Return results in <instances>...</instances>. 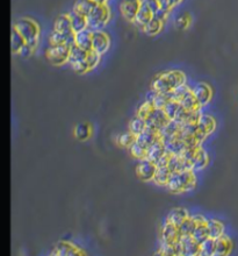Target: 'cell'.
I'll list each match as a JSON object with an SVG mask.
<instances>
[{"instance_id":"6","label":"cell","mask_w":238,"mask_h":256,"mask_svg":"<svg viewBox=\"0 0 238 256\" xmlns=\"http://www.w3.org/2000/svg\"><path fill=\"white\" fill-rule=\"evenodd\" d=\"M170 121L171 120H170V118L166 115L164 110H161V108H156V107L150 112V114L148 115V118L145 119L147 127L150 129H154V131L158 133H161L163 129L169 125Z\"/></svg>"},{"instance_id":"25","label":"cell","mask_w":238,"mask_h":256,"mask_svg":"<svg viewBox=\"0 0 238 256\" xmlns=\"http://www.w3.org/2000/svg\"><path fill=\"white\" fill-rule=\"evenodd\" d=\"M70 16L71 20V26H72V29L74 33H79L83 32V30L88 28V23H87V18L86 16L79 14L77 12H72Z\"/></svg>"},{"instance_id":"12","label":"cell","mask_w":238,"mask_h":256,"mask_svg":"<svg viewBox=\"0 0 238 256\" xmlns=\"http://www.w3.org/2000/svg\"><path fill=\"white\" fill-rule=\"evenodd\" d=\"M192 92H193V94L195 95L196 100L199 101L200 106L201 107L208 104V102L210 101V99H212V95H213L212 87H210L209 85L206 83L196 84L195 86L192 88Z\"/></svg>"},{"instance_id":"27","label":"cell","mask_w":238,"mask_h":256,"mask_svg":"<svg viewBox=\"0 0 238 256\" xmlns=\"http://www.w3.org/2000/svg\"><path fill=\"white\" fill-rule=\"evenodd\" d=\"M187 218H188V213H187L185 209H175L170 212L168 217V223L179 227Z\"/></svg>"},{"instance_id":"21","label":"cell","mask_w":238,"mask_h":256,"mask_svg":"<svg viewBox=\"0 0 238 256\" xmlns=\"http://www.w3.org/2000/svg\"><path fill=\"white\" fill-rule=\"evenodd\" d=\"M152 18H154V13L150 11V8H149L147 5L143 4L142 2L141 8H139L137 15H136L134 22L137 27L144 28V27L148 25L149 21H150Z\"/></svg>"},{"instance_id":"50","label":"cell","mask_w":238,"mask_h":256,"mask_svg":"<svg viewBox=\"0 0 238 256\" xmlns=\"http://www.w3.org/2000/svg\"><path fill=\"white\" fill-rule=\"evenodd\" d=\"M155 256H166V255H165V254H163L162 252H159V253H157V254H156Z\"/></svg>"},{"instance_id":"38","label":"cell","mask_w":238,"mask_h":256,"mask_svg":"<svg viewBox=\"0 0 238 256\" xmlns=\"http://www.w3.org/2000/svg\"><path fill=\"white\" fill-rule=\"evenodd\" d=\"M130 154L132 156H134L135 159H138L139 161H142V160H145L147 159V154H148V149H145L144 147H142L139 143L137 142H134L131 145L130 148Z\"/></svg>"},{"instance_id":"16","label":"cell","mask_w":238,"mask_h":256,"mask_svg":"<svg viewBox=\"0 0 238 256\" xmlns=\"http://www.w3.org/2000/svg\"><path fill=\"white\" fill-rule=\"evenodd\" d=\"M169 152H168V149H166L165 145L163 143L162 140H159V141L156 142L154 146H151L150 148L148 149L147 160L151 161L152 163H155V165H157L159 160H161L164 155H166Z\"/></svg>"},{"instance_id":"33","label":"cell","mask_w":238,"mask_h":256,"mask_svg":"<svg viewBox=\"0 0 238 256\" xmlns=\"http://www.w3.org/2000/svg\"><path fill=\"white\" fill-rule=\"evenodd\" d=\"M27 42L25 39L20 35V33L16 30L14 27L12 28V35H11V48L13 54H19L20 50L22 49V47L25 46Z\"/></svg>"},{"instance_id":"48","label":"cell","mask_w":238,"mask_h":256,"mask_svg":"<svg viewBox=\"0 0 238 256\" xmlns=\"http://www.w3.org/2000/svg\"><path fill=\"white\" fill-rule=\"evenodd\" d=\"M168 15H169V12L165 11V9H163V8H161L157 13H155V14H154L155 18L159 19V20H161V21H163V22H164L165 20L168 19Z\"/></svg>"},{"instance_id":"11","label":"cell","mask_w":238,"mask_h":256,"mask_svg":"<svg viewBox=\"0 0 238 256\" xmlns=\"http://www.w3.org/2000/svg\"><path fill=\"white\" fill-rule=\"evenodd\" d=\"M181 239V234H180L179 228L175 226V225L170 224L166 221L162 230V242L163 244L168 245H176L177 242L180 241Z\"/></svg>"},{"instance_id":"2","label":"cell","mask_w":238,"mask_h":256,"mask_svg":"<svg viewBox=\"0 0 238 256\" xmlns=\"http://www.w3.org/2000/svg\"><path fill=\"white\" fill-rule=\"evenodd\" d=\"M196 186V178L192 170L172 173L168 183L169 190L173 193H182L193 190Z\"/></svg>"},{"instance_id":"31","label":"cell","mask_w":238,"mask_h":256,"mask_svg":"<svg viewBox=\"0 0 238 256\" xmlns=\"http://www.w3.org/2000/svg\"><path fill=\"white\" fill-rule=\"evenodd\" d=\"M207 223V221H206ZM203 223V224H199L198 226L195 227L194 232L192 233V238L194 239V240L198 242L199 245L203 244V242L208 240L209 238V231H208V227H207V224Z\"/></svg>"},{"instance_id":"23","label":"cell","mask_w":238,"mask_h":256,"mask_svg":"<svg viewBox=\"0 0 238 256\" xmlns=\"http://www.w3.org/2000/svg\"><path fill=\"white\" fill-rule=\"evenodd\" d=\"M168 167H169V169L171 170L172 173L187 171V170H192V169H190V167L188 166V163H187L180 155H171ZM192 171H193V170H192Z\"/></svg>"},{"instance_id":"24","label":"cell","mask_w":238,"mask_h":256,"mask_svg":"<svg viewBox=\"0 0 238 256\" xmlns=\"http://www.w3.org/2000/svg\"><path fill=\"white\" fill-rule=\"evenodd\" d=\"M97 5L98 4L94 0H77L73 6V11L87 18L91 14V12L97 7Z\"/></svg>"},{"instance_id":"46","label":"cell","mask_w":238,"mask_h":256,"mask_svg":"<svg viewBox=\"0 0 238 256\" xmlns=\"http://www.w3.org/2000/svg\"><path fill=\"white\" fill-rule=\"evenodd\" d=\"M142 2L143 4L147 5L148 7L150 8V11L154 13V14L161 9V5H159L158 0H142Z\"/></svg>"},{"instance_id":"9","label":"cell","mask_w":238,"mask_h":256,"mask_svg":"<svg viewBox=\"0 0 238 256\" xmlns=\"http://www.w3.org/2000/svg\"><path fill=\"white\" fill-rule=\"evenodd\" d=\"M142 0H122L120 4V11L127 20L134 22L137 13L141 8Z\"/></svg>"},{"instance_id":"22","label":"cell","mask_w":238,"mask_h":256,"mask_svg":"<svg viewBox=\"0 0 238 256\" xmlns=\"http://www.w3.org/2000/svg\"><path fill=\"white\" fill-rule=\"evenodd\" d=\"M92 36L93 32L90 29H85L83 32L76 33V46L80 47L81 49L91 51L92 50Z\"/></svg>"},{"instance_id":"49","label":"cell","mask_w":238,"mask_h":256,"mask_svg":"<svg viewBox=\"0 0 238 256\" xmlns=\"http://www.w3.org/2000/svg\"><path fill=\"white\" fill-rule=\"evenodd\" d=\"M95 2H97V4H100V5H104V4H106V1L107 0H94Z\"/></svg>"},{"instance_id":"17","label":"cell","mask_w":238,"mask_h":256,"mask_svg":"<svg viewBox=\"0 0 238 256\" xmlns=\"http://www.w3.org/2000/svg\"><path fill=\"white\" fill-rule=\"evenodd\" d=\"M233 249V244H231L230 239L222 235V237L215 240V253L214 256H229Z\"/></svg>"},{"instance_id":"47","label":"cell","mask_w":238,"mask_h":256,"mask_svg":"<svg viewBox=\"0 0 238 256\" xmlns=\"http://www.w3.org/2000/svg\"><path fill=\"white\" fill-rule=\"evenodd\" d=\"M35 48H36V47L30 46V44L26 43L25 46L22 47V49L20 50L19 55H20V56H22V57H29V56L32 55V54L34 53V50H35Z\"/></svg>"},{"instance_id":"35","label":"cell","mask_w":238,"mask_h":256,"mask_svg":"<svg viewBox=\"0 0 238 256\" xmlns=\"http://www.w3.org/2000/svg\"><path fill=\"white\" fill-rule=\"evenodd\" d=\"M129 129H130V133H132L135 136H137L141 134L147 129V122H145L144 119L135 117L130 121V125H129Z\"/></svg>"},{"instance_id":"7","label":"cell","mask_w":238,"mask_h":256,"mask_svg":"<svg viewBox=\"0 0 238 256\" xmlns=\"http://www.w3.org/2000/svg\"><path fill=\"white\" fill-rule=\"evenodd\" d=\"M110 46L111 40L106 33H104L103 30L93 32V36H92V50L98 53L101 56L110 49Z\"/></svg>"},{"instance_id":"13","label":"cell","mask_w":238,"mask_h":256,"mask_svg":"<svg viewBox=\"0 0 238 256\" xmlns=\"http://www.w3.org/2000/svg\"><path fill=\"white\" fill-rule=\"evenodd\" d=\"M180 245L181 256H199L200 245L192 238V235H182L180 239Z\"/></svg>"},{"instance_id":"8","label":"cell","mask_w":238,"mask_h":256,"mask_svg":"<svg viewBox=\"0 0 238 256\" xmlns=\"http://www.w3.org/2000/svg\"><path fill=\"white\" fill-rule=\"evenodd\" d=\"M156 170H157V166L147 159L139 161L137 167H136V173H137L138 178L144 180V182L154 179Z\"/></svg>"},{"instance_id":"37","label":"cell","mask_w":238,"mask_h":256,"mask_svg":"<svg viewBox=\"0 0 238 256\" xmlns=\"http://www.w3.org/2000/svg\"><path fill=\"white\" fill-rule=\"evenodd\" d=\"M215 253V240L208 239V240L200 245L199 256H214Z\"/></svg>"},{"instance_id":"34","label":"cell","mask_w":238,"mask_h":256,"mask_svg":"<svg viewBox=\"0 0 238 256\" xmlns=\"http://www.w3.org/2000/svg\"><path fill=\"white\" fill-rule=\"evenodd\" d=\"M163 21H161V20L157 19V18H152L150 21H149V23L147 26L143 28V30H144V33L147 34V35L149 36H155L157 35V34L161 32L162 28H163Z\"/></svg>"},{"instance_id":"44","label":"cell","mask_w":238,"mask_h":256,"mask_svg":"<svg viewBox=\"0 0 238 256\" xmlns=\"http://www.w3.org/2000/svg\"><path fill=\"white\" fill-rule=\"evenodd\" d=\"M99 61H100V55H99V54L95 53V51H93V50L88 51L87 63H88V67H90V70L94 69V68L98 66V63H99Z\"/></svg>"},{"instance_id":"36","label":"cell","mask_w":238,"mask_h":256,"mask_svg":"<svg viewBox=\"0 0 238 256\" xmlns=\"http://www.w3.org/2000/svg\"><path fill=\"white\" fill-rule=\"evenodd\" d=\"M196 226H198L196 221L193 219V218L188 217L181 225H180L178 228L180 231V234H181V237H182V235H192V233L194 232Z\"/></svg>"},{"instance_id":"42","label":"cell","mask_w":238,"mask_h":256,"mask_svg":"<svg viewBox=\"0 0 238 256\" xmlns=\"http://www.w3.org/2000/svg\"><path fill=\"white\" fill-rule=\"evenodd\" d=\"M175 25H176V28L179 30L187 29L190 25V16L188 14H181L179 18L176 19Z\"/></svg>"},{"instance_id":"18","label":"cell","mask_w":238,"mask_h":256,"mask_svg":"<svg viewBox=\"0 0 238 256\" xmlns=\"http://www.w3.org/2000/svg\"><path fill=\"white\" fill-rule=\"evenodd\" d=\"M57 256H86L79 248L70 242H60L56 247Z\"/></svg>"},{"instance_id":"14","label":"cell","mask_w":238,"mask_h":256,"mask_svg":"<svg viewBox=\"0 0 238 256\" xmlns=\"http://www.w3.org/2000/svg\"><path fill=\"white\" fill-rule=\"evenodd\" d=\"M159 140H161L159 133L154 131V129L148 128V127L144 132L136 136V142L139 143L142 147H144L145 149L150 148L151 146H154L156 142L159 141Z\"/></svg>"},{"instance_id":"5","label":"cell","mask_w":238,"mask_h":256,"mask_svg":"<svg viewBox=\"0 0 238 256\" xmlns=\"http://www.w3.org/2000/svg\"><path fill=\"white\" fill-rule=\"evenodd\" d=\"M71 48L63 44V46H49L46 51V57L54 66H63L69 62Z\"/></svg>"},{"instance_id":"39","label":"cell","mask_w":238,"mask_h":256,"mask_svg":"<svg viewBox=\"0 0 238 256\" xmlns=\"http://www.w3.org/2000/svg\"><path fill=\"white\" fill-rule=\"evenodd\" d=\"M74 136L80 141L87 140L91 136V127L87 124H80L78 125L76 129H74Z\"/></svg>"},{"instance_id":"1","label":"cell","mask_w":238,"mask_h":256,"mask_svg":"<svg viewBox=\"0 0 238 256\" xmlns=\"http://www.w3.org/2000/svg\"><path fill=\"white\" fill-rule=\"evenodd\" d=\"M185 83L186 76L182 71L171 70L158 75L152 81L151 87L157 93H169V92H172L176 88L180 87L181 85H185Z\"/></svg>"},{"instance_id":"32","label":"cell","mask_w":238,"mask_h":256,"mask_svg":"<svg viewBox=\"0 0 238 256\" xmlns=\"http://www.w3.org/2000/svg\"><path fill=\"white\" fill-rule=\"evenodd\" d=\"M209 162V159H208V155H207V153L203 150L201 147L198 149V152H196V155L194 158V161L192 163V169L193 171L194 170H201L207 167Z\"/></svg>"},{"instance_id":"43","label":"cell","mask_w":238,"mask_h":256,"mask_svg":"<svg viewBox=\"0 0 238 256\" xmlns=\"http://www.w3.org/2000/svg\"><path fill=\"white\" fill-rule=\"evenodd\" d=\"M155 108V105L152 104V102H149V101H145L144 104L142 105L141 107L138 108V111H137V117H139V118H142V119H147L148 118V115L150 114V112L154 110Z\"/></svg>"},{"instance_id":"45","label":"cell","mask_w":238,"mask_h":256,"mask_svg":"<svg viewBox=\"0 0 238 256\" xmlns=\"http://www.w3.org/2000/svg\"><path fill=\"white\" fill-rule=\"evenodd\" d=\"M158 1L159 5H161V8L170 12L175 6L178 5L181 0H158Z\"/></svg>"},{"instance_id":"10","label":"cell","mask_w":238,"mask_h":256,"mask_svg":"<svg viewBox=\"0 0 238 256\" xmlns=\"http://www.w3.org/2000/svg\"><path fill=\"white\" fill-rule=\"evenodd\" d=\"M196 126H198V131L201 139L205 140L207 136L212 134V133L215 131L216 121L214 120V118L210 117V115L201 114L198 122H196Z\"/></svg>"},{"instance_id":"3","label":"cell","mask_w":238,"mask_h":256,"mask_svg":"<svg viewBox=\"0 0 238 256\" xmlns=\"http://www.w3.org/2000/svg\"><path fill=\"white\" fill-rule=\"evenodd\" d=\"M14 28L18 30L25 41L30 46L36 47L40 37V27L32 19H20L14 23Z\"/></svg>"},{"instance_id":"19","label":"cell","mask_w":238,"mask_h":256,"mask_svg":"<svg viewBox=\"0 0 238 256\" xmlns=\"http://www.w3.org/2000/svg\"><path fill=\"white\" fill-rule=\"evenodd\" d=\"M54 30L57 33L64 34V35L76 34L73 32L72 26H71V20H70L69 15H60V18L55 21V25H54Z\"/></svg>"},{"instance_id":"4","label":"cell","mask_w":238,"mask_h":256,"mask_svg":"<svg viewBox=\"0 0 238 256\" xmlns=\"http://www.w3.org/2000/svg\"><path fill=\"white\" fill-rule=\"evenodd\" d=\"M111 19V12L110 8L107 7L106 4L100 5L98 4L93 11L91 12V14L87 16V23H88V29L92 32H98L101 30L105 26L107 25L108 21Z\"/></svg>"},{"instance_id":"28","label":"cell","mask_w":238,"mask_h":256,"mask_svg":"<svg viewBox=\"0 0 238 256\" xmlns=\"http://www.w3.org/2000/svg\"><path fill=\"white\" fill-rule=\"evenodd\" d=\"M172 172L169 169V167H157L156 170L154 180L158 185H168L170 178H171Z\"/></svg>"},{"instance_id":"26","label":"cell","mask_w":238,"mask_h":256,"mask_svg":"<svg viewBox=\"0 0 238 256\" xmlns=\"http://www.w3.org/2000/svg\"><path fill=\"white\" fill-rule=\"evenodd\" d=\"M179 102L183 108H186V110H188V111L196 112V111H200V108H201V106H200V104H199V101L196 100L195 95L193 94L192 90L187 92V93L183 95L181 99H180Z\"/></svg>"},{"instance_id":"41","label":"cell","mask_w":238,"mask_h":256,"mask_svg":"<svg viewBox=\"0 0 238 256\" xmlns=\"http://www.w3.org/2000/svg\"><path fill=\"white\" fill-rule=\"evenodd\" d=\"M136 141V136L132 133H123V134L118 136V145L125 148H130L132 143Z\"/></svg>"},{"instance_id":"29","label":"cell","mask_w":238,"mask_h":256,"mask_svg":"<svg viewBox=\"0 0 238 256\" xmlns=\"http://www.w3.org/2000/svg\"><path fill=\"white\" fill-rule=\"evenodd\" d=\"M87 55H88V51L81 49L80 47H78V46L71 47L69 63L71 64V66H73V64H76V63L84 62V61L87 60Z\"/></svg>"},{"instance_id":"20","label":"cell","mask_w":238,"mask_h":256,"mask_svg":"<svg viewBox=\"0 0 238 256\" xmlns=\"http://www.w3.org/2000/svg\"><path fill=\"white\" fill-rule=\"evenodd\" d=\"M180 129H181V125L178 124V122L171 120L169 122V125L163 129V131L159 133V136H161V140L163 142H168L170 140L175 139L176 136H178Z\"/></svg>"},{"instance_id":"30","label":"cell","mask_w":238,"mask_h":256,"mask_svg":"<svg viewBox=\"0 0 238 256\" xmlns=\"http://www.w3.org/2000/svg\"><path fill=\"white\" fill-rule=\"evenodd\" d=\"M207 227H208L209 231V238L214 239H219L224 235V226L220 223L219 220H207Z\"/></svg>"},{"instance_id":"40","label":"cell","mask_w":238,"mask_h":256,"mask_svg":"<svg viewBox=\"0 0 238 256\" xmlns=\"http://www.w3.org/2000/svg\"><path fill=\"white\" fill-rule=\"evenodd\" d=\"M181 108V105L178 101H170L168 102V105L164 107V112L166 113V115L170 118V120H175L177 114Z\"/></svg>"},{"instance_id":"15","label":"cell","mask_w":238,"mask_h":256,"mask_svg":"<svg viewBox=\"0 0 238 256\" xmlns=\"http://www.w3.org/2000/svg\"><path fill=\"white\" fill-rule=\"evenodd\" d=\"M50 46H63L65 44L67 47L76 46V34H71V35H64V34L57 33L54 30L50 35L49 39Z\"/></svg>"}]
</instances>
